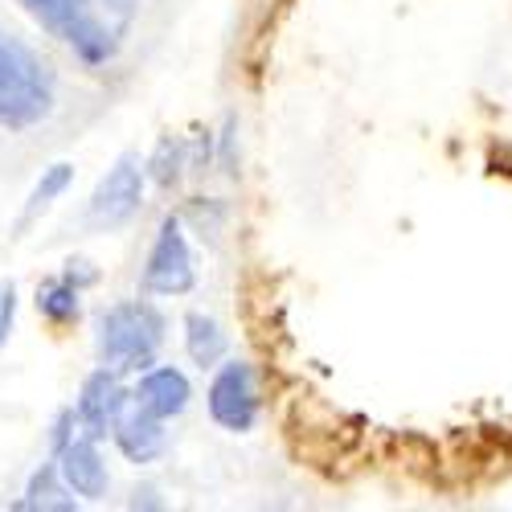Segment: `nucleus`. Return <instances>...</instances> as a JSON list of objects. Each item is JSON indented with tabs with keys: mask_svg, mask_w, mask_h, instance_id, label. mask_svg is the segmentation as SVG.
I'll return each instance as SVG.
<instances>
[{
	"mask_svg": "<svg viewBox=\"0 0 512 512\" xmlns=\"http://www.w3.org/2000/svg\"><path fill=\"white\" fill-rule=\"evenodd\" d=\"M74 185V164H66V160H58V164H50V168H41V177H37V185L29 189V197H25V205H21V218H17V230H29L41 213H46L58 197H66V189Z\"/></svg>",
	"mask_w": 512,
	"mask_h": 512,
	"instance_id": "4468645a",
	"label": "nucleus"
},
{
	"mask_svg": "<svg viewBox=\"0 0 512 512\" xmlns=\"http://www.w3.org/2000/svg\"><path fill=\"white\" fill-rule=\"evenodd\" d=\"M164 316L152 300H115L99 316L95 332V353L107 369L127 373H144L156 365V353L164 345Z\"/></svg>",
	"mask_w": 512,
	"mask_h": 512,
	"instance_id": "f03ea898",
	"label": "nucleus"
},
{
	"mask_svg": "<svg viewBox=\"0 0 512 512\" xmlns=\"http://www.w3.org/2000/svg\"><path fill=\"white\" fill-rule=\"evenodd\" d=\"M17 5L87 70H103L119 54V33L95 0H17Z\"/></svg>",
	"mask_w": 512,
	"mask_h": 512,
	"instance_id": "7ed1b4c3",
	"label": "nucleus"
},
{
	"mask_svg": "<svg viewBox=\"0 0 512 512\" xmlns=\"http://www.w3.org/2000/svg\"><path fill=\"white\" fill-rule=\"evenodd\" d=\"M222 218H226V205H222V201H205V205L197 201V205L189 209V222L197 226V234H209V238L218 234Z\"/></svg>",
	"mask_w": 512,
	"mask_h": 512,
	"instance_id": "a211bd4d",
	"label": "nucleus"
},
{
	"mask_svg": "<svg viewBox=\"0 0 512 512\" xmlns=\"http://www.w3.org/2000/svg\"><path fill=\"white\" fill-rule=\"evenodd\" d=\"M78 504H82V500H78V496L70 492V484L62 480L54 455H50V463H41L37 472L29 476L21 500H13L17 512H78Z\"/></svg>",
	"mask_w": 512,
	"mask_h": 512,
	"instance_id": "9b49d317",
	"label": "nucleus"
},
{
	"mask_svg": "<svg viewBox=\"0 0 512 512\" xmlns=\"http://www.w3.org/2000/svg\"><path fill=\"white\" fill-rule=\"evenodd\" d=\"M209 418L230 435H250L263 418V386H259V369L250 361H222L213 369V381L205 390Z\"/></svg>",
	"mask_w": 512,
	"mask_h": 512,
	"instance_id": "20e7f679",
	"label": "nucleus"
},
{
	"mask_svg": "<svg viewBox=\"0 0 512 512\" xmlns=\"http://www.w3.org/2000/svg\"><path fill=\"white\" fill-rule=\"evenodd\" d=\"M144 164H148V181L156 189H177L185 181V173L193 168V144L181 140V136H164Z\"/></svg>",
	"mask_w": 512,
	"mask_h": 512,
	"instance_id": "2eb2a0df",
	"label": "nucleus"
},
{
	"mask_svg": "<svg viewBox=\"0 0 512 512\" xmlns=\"http://www.w3.org/2000/svg\"><path fill=\"white\" fill-rule=\"evenodd\" d=\"M58 103V82L50 62L25 41L0 33V127L5 132H29L46 123Z\"/></svg>",
	"mask_w": 512,
	"mask_h": 512,
	"instance_id": "f257e3e1",
	"label": "nucleus"
},
{
	"mask_svg": "<svg viewBox=\"0 0 512 512\" xmlns=\"http://www.w3.org/2000/svg\"><path fill=\"white\" fill-rule=\"evenodd\" d=\"M197 283V267H193V246H189V230L181 213H164V222L152 238V250L140 271V287L144 295H160V300H173V295H189Z\"/></svg>",
	"mask_w": 512,
	"mask_h": 512,
	"instance_id": "39448f33",
	"label": "nucleus"
},
{
	"mask_svg": "<svg viewBox=\"0 0 512 512\" xmlns=\"http://www.w3.org/2000/svg\"><path fill=\"white\" fill-rule=\"evenodd\" d=\"M144 185H148V164L136 152H123L87 201V226L99 234L123 230L144 205Z\"/></svg>",
	"mask_w": 512,
	"mask_h": 512,
	"instance_id": "423d86ee",
	"label": "nucleus"
},
{
	"mask_svg": "<svg viewBox=\"0 0 512 512\" xmlns=\"http://www.w3.org/2000/svg\"><path fill=\"white\" fill-rule=\"evenodd\" d=\"M193 402V386L189 377L177 365H152L144 373H136V386H132V406L156 414V418H181Z\"/></svg>",
	"mask_w": 512,
	"mask_h": 512,
	"instance_id": "1a4fd4ad",
	"label": "nucleus"
},
{
	"mask_svg": "<svg viewBox=\"0 0 512 512\" xmlns=\"http://www.w3.org/2000/svg\"><path fill=\"white\" fill-rule=\"evenodd\" d=\"M74 410H78V422H82V431H87V435L111 439L119 418L132 410V390H127L123 373L99 365L87 381H82V390L74 398Z\"/></svg>",
	"mask_w": 512,
	"mask_h": 512,
	"instance_id": "0eeeda50",
	"label": "nucleus"
},
{
	"mask_svg": "<svg viewBox=\"0 0 512 512\" xmlns=\"http://www.w3.org/2000/svg\"><path fill=\"white\" fill-rule=\"evenodd\" d=\"M95 5L103 9V17L111 21V29L123 37L127 29H132L136 13H140V0H95Z\"/></svg>",
	"mask_w": 512,
	"mask_h": 512,
	"instance_id": "dca6fc26",
	"label": "nucleus"
},
{
	"mask_svg": "<svg viewBox=\"0 0 512 512\" xmlns=\"http://www.w3.org/2000/svg\"><path fill=\"white\" fill-rule=\"evenodd\" d=\"M99 443H103V439H95V435H87V431H78L66 447L54 451L58 472H62V480L70 484V492H74L78 500H91V504L103 500L107 488H111L107 459H103Z\"/></svg>",
	"mask_w": 512,
	"mask_h": 512,
	"instance_id": "6e6552de",
	"label": "nucleus"
},
{
	"mask_svg": "<svg viewBox=\"0 0 512 512\" xmlns=\"http://www.w3.org/2000/svg\"><path fill=\"white\" fill-rule=\"evenodd\" d=\"M111 443L119 447V455H123L127 463H136V467L156 463V459L164 455V447H168L164 418H156V414H148V410L132 406V410H127V414L119 418Z\"/></svg>",
	"mask_w": 512,
	"mask_h": 512,
	"instance_id": "9d476101",
	"label": "nucleus"
},
{
	"mask_svg": "<svg viewBox=\"0 0 512 512\" xmlns=\"http://www.w3.org/2000/svg\"><path fill=\"white\" fill-rule=\"evenodd\" d=\"M82 291L87 287H78L66 271L50 275L46 283H37V295H33V304H37V316L54 324V328H70L82 320Z\"/></svg>",
	"mask_w": 512,
	"mask_h": 512,
	"instance_id": "f8f14e48",
	"label": "nucleus"
},
{
	"mask_svg": "<svg viewBox=\"0 0 512 512\" xmlns=\"http://www.w3.org/2000/svg\"><path fill=\"white\" fill-rule=\"evenodd\" d=\"M185 353L201 369H218L226 361V353H230V336H226V328L213 316L189 312L185 316Z\"/></svg>",
	"mask_w": 512,
	"mask_h": 512,
	"instance_id": "ddd939ff",
	"label": "nucleus"
},
{
	"mask_svg": "<svg viewBox=\"0 0 512 512\" xmlns=\"http://www.w3.org/2000/svg\"><path fill=\"white\" fill-rule=\"evenodd\" d=\"M13 324H17V283L0 279V349L9 345Z\"/></svg>",
	"mask_w": 512,
	"mask_h": 512,
	"instance_id": "f3484780",
	"label": "nucleus"
}]
</instances>
